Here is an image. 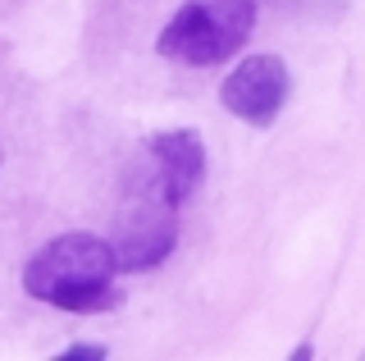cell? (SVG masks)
I'll list each match as a JSON object with an SVG mask.
<instances>
[{"instance_id": "obj_1", "label": "cell", "mask_w": 365, "mask_h": 361, "mask_svg": "<svg viewBox=\"0 0 365 361\" xmlns=\"http://www.w3.org/2000/svg\"><path fill=\"white\" fill-rule=\"evenodd\" d=\"M119 261H114L110 238L91 229H73L60 233L46 247L28 256L23 265V288L28 298L46 302V307H60L73 315H101L119 302Z\"/></svg>"}, {"instance_id": "obj_8", "label": "cell", "mask_w": 365, "mask_h": 361, "mask_svg": "<svg viewBox=\"0 0 365 361\" xmlns=\"http://www.w3.org/2000/svg\"><path fill=\"white\" fill-rule=\"evenodd\" d=\"M311 352H315L311 343H297V347H292V361H311Z\"/></svg>"}, {"instance_id": "obj_9", "label": "cell", "mask_w": 365, "mask_h": 361, "mask_svg": "<svg viewBox=\"0 0 365 361\" xmlns=\"http://www.w3.org/2000/svg\"><path fill=\"white\" fill-rule=\"evenodd\" d=\"M0 161H5V156H0Z\"/></svg>"}, {"instance_id": "obj_7", "label": "cell", "mask_w": 365, "mask_h": 361, "mask_svg": "<svg viewBox=\"0 0 365 361\" xmlns=\"http://www.w3.org/2000/svg\"><path fill=\"white\" fill-rule=\"evenodd\" d=\"M110 357V347H101V343H68L60 361H106Z\"/></svg>"}, {"instance_id": "obj_2", "label": "cell", "mask_w": 365, "mask_h": 361, "mask_svg": "<svg viewBox=\"0 0 365 361\" xmlns=\"http://www.w3.org/2000/svg\"><path fill=\"white\" fill-rule=\"evenodd\" d=\"M114 261L119 275H142L155 270L160 261H169L178 247V201L169 197V188L160 183V174L151 161H142L123 183V201L114 215Z\"/></svg>"}, {"instance_id": "obj_5", "label": "cell", "mask_w": 365, "mask_h": 361, "mask_svg": "<svg viewBox=\"0 0 365 361\" xmlns=\"http://www.w3.org/2000/svg\"><path fill=\"white\" fill-rule=\"evenodd\" d=\"M146 161L160 174V183L169 188V197L178 201H192L197 188L205 183V142L197 128H165L146 142Z\"/></svg>"}, {"instance_id": "obj_6", "label": "cell", "mask_w": 365, "mask_h": 361, "mask_svg": "<svg viewBox=\"0 0 365 361\" xmlns=\"http://www.w3.org/2000/svg\"><path fill=\"white\" fill-rule=\"evenodd\" d=\"M279 9H288V14H334V9H342L347 0H274Z\"/></svg>"}, {"instance_id": "obj_4", "label": "cell", "mask_w": 365, "mask_h": 361, "mask_svg": "<svg viewBox=\"0 0 365 361\" xmlns=\"http://www.w3.org/2000/svg\"><path fill=\"white\" fill-rule=\"evenodd\" d=\"M288 96H292V73L279 55H247L220 87L224 110L251 123V128H269L283 115Z\"/></svg>"}, {"instance_id": "obj_3", "label": "cell", "mask_w": 365, "mask_h": 361, "mask_svg": "<svg viewBox=\"0 0 365 361\" xmlns=\"http://www.w3.org/2000/svg\"><path fill=\"white\" fill-rule=\"evenodd\" d=\"M256 28V0H187L160 32L155 51L187 69L233 60Z\"/></svg>"}]
</instances>
